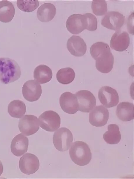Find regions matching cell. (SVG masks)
Wrapping results in <instances>:
<instances>
[{
	"label": "cell",
	"instance_id": "obj_9",
	"mask_svg": "<svg viewBox=\"0 0 134 179\" xmlns=\"http://www.w3.org/2000/svg\"><path fill=\"white\" fill-rule=\"evenodd\" d=\"M124 21L125 17L123 14L117 11H111L102 18L101 24L107 29L117 31L120 30Z\"/></svg>",
	"mask_w": 134,
	"mask_h": 179
},
{
	"label": "cell",
	"instance_id": "obj_14",
	"mask_svg": "<svg viewBox=\"0 0 134 179\" xmlns=\"http://www.w3.org/2000/svg\"><path fill=\"white\" fill-rule=\"evenodd\" d=\"M67 48L70 54L76 57H81L86 53L87 45L84 40L78 36L73 35L67 43Z\"/></svg>",
	"mask_w": 134,
	"mask_h": 179
},
{
	"label": "cell",
	"instance_id": "obj_23",
	"mask_svg": "<svg viewBox=\"0 0 134 179\" xmlns=\"http://www.w3.org/2000/svg\"><path fill=\"white\" fill-rule=\"evenodd\" d=\"M8 112L12 117L17 118L22 117L26 112L24 103L19 100H14L8 104Z\"/></svg>",
	"mask_w": 134,
	"mask_h": 179
},
{
	"label": "cell",
	"instance_id": "obj_3",
	"mask_svg": "<svg viewBox=\"0 0 134 179\" xmlns=\"http://www.w3.org/2000/svg\"><path fill=\"white\" fill-rule=\"evenodd\" d=\"M53 143L58 151L64 152L68 150L73 141V136L71 131L66 127H61L54 132Z\"/></svg>",
	"mask_w": 134,
	"mask_h": 179
},
{
	"label": "cell",
	"instance_id": "obj_15",
	"mask_svg": "<svg viewBox=\"0 0 134 179\" xmlns=\"http://www.w3.org/2000/svg\"><path fill=\"white\" fill-rule=\"evenodd\" d=\"M66 26L68 31L73 34L80 33L85 29L83 15L79 14L71 15L67 19Z\"/></svg>",
	"mask_w": 134,
	"mask_h": 179
},
{
	"label": "cell",
	"instance_id": "obj_13",
	"mask_svg": "<svg viewBox=\"0 0 134 179\" xmlns=\"http://www.w3.org/2000/svg\"><path fill=\"white\" fill-rule=\"evenodd\" d=\"M129 43L130 38L128 34L120 30L116 31L111 37L110 46L115 50L122 52L126 50Z\"/></svg>",
	"mask_w": 134,
	"mask_h": 179
},
{
	"label": "cell",
	"instance_id": "obj_10",
	"mask_svg": "<svg viewBox=\"0 0 134 179\" xmlns=\"http://www.w3.org/2000/svg\"><path fill=\"white\" fill-rule=\"evenodd\" d=\"M22 91L24 98L30 102L38 100L42 92L41 85L33 80L26 81L23 85Z\"/></svg>",
	"mask_w": 134,
	"mask_h": 179
},
{
	"label": "cell",
	"instance_id": "obj_29",
	"mask_svg": "<svg viewBox=\"0 0 134 179\" xmlns=\"http://www.w3.org/2000/svg\"><path fill=\"white\" fill-rule=\"evenodd\" d=\"M3 171V166L0 160V176L2 173Z\"/></svg>",
	"mask_w": 134,
	"mask_h": 179
},
{
	"label": "cell",
	"instance_id": "obj_20",
	"mask_svg": "<svg viewBox=\"0 0 134 179\" xmlns=\"http://www.w3.org/2000/svg\"><path fill=\"white\" fill-rule=\"evenodd\" d=\"M52 76L51 69L47 66L41 64L37 66L34 72V77L40 84L46 83L50 81Z\"/></svg>",
	"mask_w": 134,
	"mask_h": 179
},
{
	"label": "cell",
	"instance_id": "obj_21",
	"mask_svg": "<svg viewBox=\"0 0 134 179\" xmlns=\"http://www.w3.org/2000/svg\"><path fill=\"white\" fill-rule=\"evenodd\" d=\"M15 9L12 3L8 1H0V21L3 22H8L13 18Z\"/></svg>",
	"mask_w": 134,
	"mask_h": 179
},
{
	"label": "cell",
	"instance_id": "obj_5",
	"mask_svg": "<svg viewBox=\"0 0 134 179\" xmlns=\"http://www.w3.org/2000/svg\"><path fill=\"white\" fill-rule=\"evenodd\" d=\"M38 119L37 117L26 115L20 119L18 128L23 134L29 136L36 133L39 129Z\"/></svg>",
	"mask_w": 134,
	"mask_h": 179
},
{
	"label": "cell",
	"instance_id": "obj_7",
	"mask_svg": "<svg viewBox=\"0 0 134 179\" xmlns=\"http://www.w3.org/2000/svg\"><path fill=\"white\" fill-rule=\"evenodd\" d=\"M40 166L38 158L35 155L30 153L24 154L20 158L19 167L24 173L30 175L36 172Z\"/></svg>",
	"mask_w": 134,
	"mask_h": 179
},
{
	"label": "cell",
	"instance_id": "obj_27",
	"mask_svg": "<svg viewBox=\"0 0 134 179\" xmlns=\"http://www.w3.org/2000/svg\"><path fill=\"white\" fill-rule=\"evenodd\" d=\"M91 8L93 13L96 15H103L107 13V3L105 1H93Z\"/></svg>",
	"mask_w": 134,
	"mask_h": 179
},
{
	"label": "cell",
	"instance_id": "obj_6",
	"mask_svg": "<svg viewBox=\"0 0 134 179\" xmlns=\"http://www.w3.org/2000/svg\"><path fill=\"white\" fill-rule=\"evenodd\" d=\"M98 97L101 103L107 108L116 106L119 101V96L117 91L108 86L102 87L100 89Z\"/></svg>",
	"mask_w": 134,
	"mask_h": 179
},
{
	"label": "cell",
	"instance_id": "obj_28",
	"mask_svg": "<svg viewBox=\"0 0 134 179\" xmlns=\"http://www.w3.org/2000/svg\"><path fill=\"white\" fill-rule=\"evenodd\" d=\"M85 26V29L89 31H94L97 27V21L96 17L91 13H86L83 14Z\"/></svg>",
	"mask_w": 134,
	"mask_h": 179
},
{
	"label": "cell",
	"instance_id": "obj_25",
	"mask_svg": "<svg viewBox=\"0 0 134 179\" xmlns=\"http://www.w3.org/2000/svg\"><path fill=\"white\" fill-rule=\"evenodd\" d=\"M109 52H110V50L109 45L106 43L102 42L94 43L90 48L91 55L95 60L100 55Z\"/></svg>",
	"mask_w": 134,
	"mask_h": 179
},
{
	"label": "cell",
	"instance_id": "obj_12",
	"mask_svg": "<svg viewBox=\"0 0 134 179\" xmlns=\"http://www.w3.org/2000/svg\"><path fill=\"white\" fill-rule=\"evenodd\" d=\"M59 103L63 110L68 114H74L79 110L76 96L70 92H66L61 94L59 98Z\"/></svg>",
	"mask_w": 134,
	"mask_h": 179
},
{
	"label": "cell",
	"instance_id": "obj_24",
	"mask_svg": "<svg viewBox=\"0 0 134 179\" xmlns=\"http://www.w3.org/2000/svg\"><path fill=\"white\" fill-rule=\"evenodd\" d=\"M75 77L73 70L70 67L61 69L57 72L56 78L58 81L63 84H67L71 83Z\"/></svg>",
	"mask_w": 134,
	"mask_h": 179
},
{
	"label": "cell",
	"instance_id": "obj_16",
	"mask_svg": "<svg viewBox=\"0 0 134 179\" xmlns=\"http://www.w3.org/2000/svg\"><path fill=\"white\" fill-rule=\"evenodd\" d=\"M28 145V138L24 134H19L15 136L11 141V152L15 156H20L27 152Z\"/></svg>",
	"mask_w": 134,
	"mask_h": 179
},
{
	"label": "cell",
	"instance_id": "obj_19",
	"mask_svg": "<svg viewBox=\"0 0 134 179\" xmlns=\"http://www.w3.org/2000/svg\"><path fill=\"white\" fill-rule=\"evenodd\" d=\"M56 11V8L53 4L50 3H44L38 8L37 16L39 20L41 22H48L54 18Z\"/></svg>",
	"mask_w": 134,
	"mask_h": 179
},
{
	"label": "cell",
	"instance_id": "obj_2",
	"mask_svg": "<svg viewBox=\"0 0 134 179\" xmlns=\"http://www.w3.org/2000/svg\"><path fill=\"white\" fill-rule=\"evenodd\" d=\"M69 153L72 161L80 166H84L90 162L92 154L88 145L81 141L74 142L71 145Z\"/></svg>",
	"mask_w": 134,
	"mask_h": 179
},
{
	"label": "cell",
	"instance_id": "obj_1",
	"mask_svg": "<svg viewBox=\"0 0 134 179\" xmlns=\"http://www.w3.org/2000/svg\"><path fill=\"white\" fill-rule=\"evenodd\" d=\"M21 75L20 68L14 60L8 58H0V81L4 84L18 79Z\"/></svg>",
	"mask_w": 134,
	"mask_h": 179
},
{
	"label": "cell",
	"instance_id": "obj_4",
	"mask_svg": "<svg viewBox=\"0 0 134 179\" xmlns=\"http://www.w3.org/2000/svg\"><path fill=\"white\" fill-rule=\"evenodd\" d=\"M38 120L40 127L48 131H54L60 126V117L53 110H47L39 116Z\"/></svg>",
	"mask_w": 134,
	"mask_h": 179
},
{
	"label": "cell",
	"instance_id": "obj_18",
	"mask_svg": "<svg viewBox=\"0 0 134 179\" xmlns=\"http://www.w3.org/2000/svg\"><path fill=\"white\" fill-rule=\"evenodd\" d=\"M116 114L120 120L123 121L131 120L134 119V106L128 102L120 103L117 106Z\"/></svg>",
	"mask_w": 134,
	"mask_h": 179
},
{
	"label": "cell",
	"instance_id": "obj_17",
	"mask_svg": "<svg viewBox=\"0 0 134 179\" xmlns=\"http://www.w3.org/2000/svg\"><path fill=\"white\" fill-rule=\"evenodd\" d=\"M96 60V66L99 71L106 73L112 70L114 62V58L111 52L104 53L100 55Z\"/></svg>",
	"mask_w": 134,
	"mask_h": 179
},
{
	"label": "cell",
	"instance_id": "obj_26",
	"mask_svg": "<svg viewBox=\"0 0 134 179\" xmlns=\"http://www.w3.org/2000/svg\"><path fill=\"white\" fill-rule=\"evenodd\" d=\"M18 8L22 11L30 12L36 9L39 5L38 1L19 0L17 1Z\"/></svg>",
	"mask_w": 134,
	"mask_h": 179
},
{
	"label": "cell",
	"instance_id": "obj_22",
	"mask_svg": "<svg viewBox=\"0 0 134 179\" xmlns=\"http://www.w3.org/2000/svg\"><path fill=\"white\" fill-rule=\"evenodd\" d=\"M108 131L103 135L104 140L110 144H117L121 139V136L118 126L115 124H111L108 126Z\"/></svg>",
	"mask_w": 134,
	"mask_h": 179
},
{
	"label": "cell",
	"instance_id": "obj_8",
	"mask_svg": "<svg viewBox=\"0 0 134 179\" xmlns=\"http://www.w3.org/2000/svg\"><path fill=\"white\" fill-rule=\"evenodd\" d=\"M77 97L79 110L84 113H89L96 105V99L93 94L87 90H81L75 94Z\"/></svg>",
	"mask_w": 134,
	"mask_h": 179
},
{
	"label": "cell",
	"instance_id": "obj_11",
	"mask_svg": "<svg viewBox=\"0 0 134 179\" xmlns=\"http://www.w3.org/2000/svg\"><path fill=\"white\" fill-rule=\"evenodd\" d=\"M108 109L103 105L97 106L90 112L89 122L92 125L101 127L105 125L109 119Z\"/></svg>",
	"mask_w": 134,
	"mask_h": 179
}]
</instances>
